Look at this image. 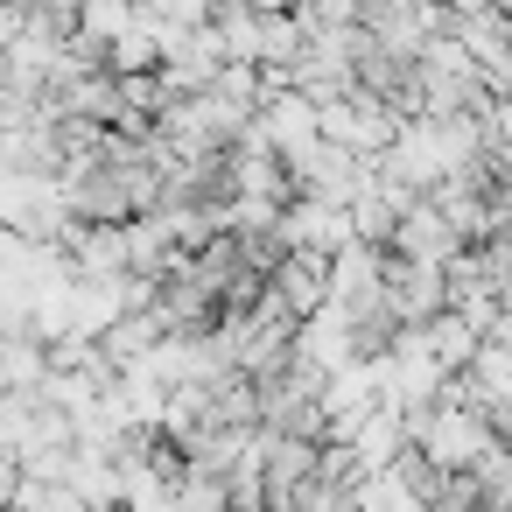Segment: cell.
Returning <instances> with one entry per match:
<instances>
[{"instance_id": "obj_1", "label": "cell", "mask_w": 512, "mask_h": 512, "mask_svg": "<svg viewBox=\"0 0 512 512\" xmlns=\"http://www.w3.org/2000/svg\"><path fill=\"white\" fill-rule=\"evenodd\" d=\"M267 295H274V309L281 316H316L323 302H330V281H323V260L316 253H281L274 260V281H267Z\"/></svg>"}, {"instance_id": "obj_2", "label": "cell", "mask_w": 512, "mask_h": 512, "mask_svg": "<svg viewBox=\"0 0 512 512\" xmlns=\"http://www.w3.org/2000/svg\"><path fill=\"white\" fill-rule=\"evenodd\" d=\"M43 379H50V344H36L29 330H8L0 337V393H43Z\"/></svg>"}, {"instance_id": "obj_3", "label": "cell", "mask_w": 512, "mask_h": 512, "mask_svg": "<svg viewBox=\"0 0 512 512\" xmlns=\"http://www.w3.org/2000/svg\"><path fill=\"white\" fill-rule=\"evenodd\" d=\"M134 22H141V8H134V0H85V8H78V22H71V36H78V43H92V50L106 57V50H113V43L134 29Z\"/></svg>"}, {"instance_id": "obj_4", "label": "cell", "mask_w": 512, "mask_h": 512, "mask_svg": "<svg viewBox=\"0 0 512 512\" xmlns=\"http://www.w3.org/2000/svg\"><path fill=\"white\" fill-rule=\"evenodd\" d=\"M498 470H505V484H512V435L498 442Z\"/></svg>"}, {"instance_id": "obj_5", "label": "cell", "mask_w": 512, "mask_h": 512, "mask_svg": "<svg viewBox=\"0 0 512 512\" xmlns=\"http://www.w3.org/2000/svg\"><path fill=\"white\" fill-rule=\"evenodd\" d=\"M113 512H120V505H113Z\"/></svg>"}]
</instances>
